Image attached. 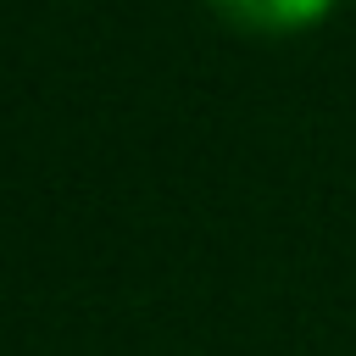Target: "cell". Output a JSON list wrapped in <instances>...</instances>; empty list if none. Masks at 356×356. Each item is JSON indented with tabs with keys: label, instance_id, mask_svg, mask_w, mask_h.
Listing matches in <instances>:
<instances>
[{
	"label": "cell",
	"instance_id": "1",
	"mask_svg": "<svg viewBox=\"0 0 356 356\" xmlns=\"http://www.w3.org/2000/svg\"><path fill=\"white\" fill-rule=\"evenodd\" d=\"M217 17H228L234 28L245 33H267V39H284V33H306L317 28L334 0H211Z\"/></svg>",
	"mask_w": 356,
	"mask_h": 356
}]
</instances>
